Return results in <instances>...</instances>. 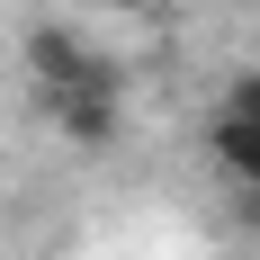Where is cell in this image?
<instances>
[{"label": "cell", "mask_w": 260, "mask_h": 260, "mask_svg": "<svg viewBox=\"0 0 260 260\" xmlns=\"http://www.w3.org/2000/svg\"><path fill=\"white\" fill-rule=\"evenodd\" d=\"M251 207H260V188H251Z\"/></svg>", "instance_id": "8992f818"}, {"label": "cell", "mask_w": 260, "mask_h": 260, "mask_svg": "<svg viewBox=\"0 0 260 260\" xmlns=\"http://www.w3.org/2000/svg\"><path fill=\"white\" fill-rule=\"evenodd\" d=\"M18 54H27V81H36V99H54V90H72V81H90V72H99V45H90L81 27H63V18H36Z\"/></svg>", "instance_id": "7a4b0ae2"}, {"label": "cell", "mask_w": 260, "mask_h": 260, "mask_svg": "<svg viewBox=\"0 0 260 260\" xmlns=\"http://www.w3.org/2000/svg\"><path fill=\"white\" fill-rule=\"evenodd\" d=\"M45 117H54V135H63V144H81V153L117 144V126H126V72L99 54V72H90V81H72V90H54V99H45Z\"/></svg>", "instance_id": "6da1fadb"}, {"label": "cell", "mask_w": 260, "mask_h": 260, "mask_svg": "<svg viewBox=\"0 0 260 260\" xmlns=\"http://www.w3.org/2000/svg\"><path fill=\"white\" fill-rule=\"evenodd\" d=\"M117 9H153V0H117Z\"/></svg>", "instance_id": "5b68a950"}, {"label": "cell", "mask_w": 260, "mask_h": 260, "mask_svg": "<svg viewBox=\"0 0 260 260\" xmlns=\"http://www.w3.org/2000/svg\"><path fill=\"white\" fill-rule=\"evenodd\" d=\"M207 144H215V161H224L242 188H260V135H251V126H224V117H215V126H207Z\"/></svg>", "instance_id": "3957f363"}, {"label": "cell", "mask_w": 260, "mask_h": 260, "mask_svg": "<svg viewBox=\"0 0 260 260\" xmlns=\"http://www.w3.org/2000/svg\"><path fill=\"white\" fill-rule=\"evenodd\" d=\"M215 117L260 135V72H234V81H224V90H215Z\"/></svg>", "instance_id": "277c9868"}]
</instances>
